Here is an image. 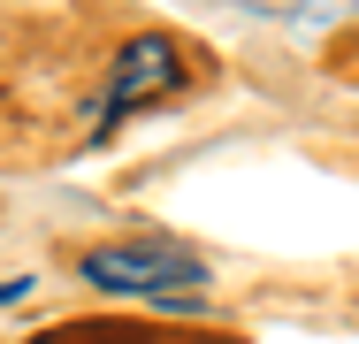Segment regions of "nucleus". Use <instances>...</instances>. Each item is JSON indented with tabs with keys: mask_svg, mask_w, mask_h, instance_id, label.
<instances>
[{
	"mask_svg": "<svg viewBox=\"0 0 359 344\" xmlns=\"http://www.w3.org/2000/svg\"><path fill=\"white\" fill-rule=\"evenodd\" d=\"M176 84H184V46H176L168 31H138V39L115 54V69H107V92H100V107H92V131L115 138V123H123L130 107L176 92Z\"/></svg>",
	"mask_w": 359,
	"mask_h": 344,
	"instance_id": "obj_2",
	"label": "nucleus"
},
{
	"mask_svg": "<svg viewBox=\"0 0 359 344\" xmlns=\"http://www.w3.org/2000/svg\"><path fill=\"white\" fill-rule=\"evenodd\" d=\"M23 298H31V275H8L0 283V306H23Z\"/></svg>",
	"mask_w": 359,
	"mask_h": 344,
	"instance_id": "obj_3",
	"label": "nucleus"
},
{
	"mask_svg": "<svg viewBox=\"0 0 359 344\" xmlns=\"http://www.w3.org/2000/svg\"><path fill=\"white\" fill-rule=\"evenodd\" d=\"M76 275H84L92 291H107V298H153V306H168V298H184V291H207V260L184 253V245H168V237L100 245V253L76 260Z\"/></svg>",
	"mask_w": 359,
	"mask_h": 344,
	"instance_id": "obj_1",
	"label": "nucleus"
}]
</instances>
